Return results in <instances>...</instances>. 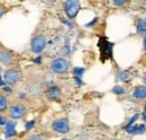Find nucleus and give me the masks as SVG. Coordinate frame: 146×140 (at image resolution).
<instances>
[{
  "label": "nucleus",
  "instance_id": "26",
  "mask_svg": "<svg viewBox=\"0 0 146 140\" xmlns=\"http://www.w3.org/2000/svg\"><path fill=\"white\" fill-rule=\"evenodd\" d=\"M145 23H146V22H145Z\"/></svg>",
  "mask_w": 146,
  "mask_h": 140
},
{
  "label": "nucleus",
  "instance_id": "19",
  "mask_svg": "<svg viewBox=\"0 0 146 140\" xmlns=\"http://www.w3.org/2000/svg\"><path fill=\"white\" fill-rule=\"evenodd\" d=\"M5 122H6V120H5V118L0 115V125H2V124H5Z\"/></svg>",
  "mask_w": 146,
  "mask_h": 140
},
{
  "label": "nucleus",
  "instance_id": "3",
  "mask_svg": "<svg viewBox=\"0 0 146 140\" xmlns=\"http://www.w3.org/2000/svg\"><path fill=\"white\" fill-rule=\"evenodd\" d=\"M51 69L55 73H66L69 71V62L64 58H56L51 62Z\"/></svg>",
  "mask_w": 146,
  "mask_h": 140
},
{
  "label": "nucleus",
  "instance_id": "6",
  "mask_svg": "<svg viewBox=\"0 0 146 140\" xmlns=\"http://www.w3.org/2000/svg\"><path fill=\"white\" fill-rule=\"evenodd\" d=\"M64 10L69 18H74L80 10V2L76 0H68L64 3Z\"/></svg>",
  "mask_w": 146,
  "mask_h": 140
},
{
  "label": "nucleus",
  "instance_id": "13",
  "mask_svg": "<svg viewBox=\"0 0 146 140\" xmlns=\"http://www.w3.org/2000/svg\"><path fill=\"white\" fill-rule=\"evenodd\" d=\"M118 78H119L121 81H127L128 79H129V75H128L126 71H123V72H120V73L118 75Z\"/></svg>",
  "mask_w": 146,
  "mask_h": 140
},
{
  "label": "nucleus",
  "instance_id": "20",
  "mask_svg": "<svg viewBox=\"0 0 146 140\" xmlns=\"http://www.w3.org/2000/svg\"><path fill=\"white\" fill-rule=\"evenodd\" d=\"M3 13H5V7H2V6H0V17L3 15Z\"/></svg>",
  "mask_w": 146,
  "mask_h": 140
},
{
  "label": "nucleus",
  "instance_id": "5",
  "mask_svg": "<svg viewBox=\"0 0 146 140\" xmlns=\"http://www.w3.org/2000/svg\"><path fill=\"white\" fill-rule=\"evenodd\" d=\"M46 43H47V40L44 35H37L31 42V50L34 53L38 54L45 49Z\"/></svg>",
  "mask_w": 146,
  "mask_h": 140
},
{
  "label": "nucleus",
  "instance_id": "1",
  "mask_svg": "<svg viewBox=\"0 0 146 140\" xmlns=\"http://www.w3.org/2000/svg\"><path fill=\"white\" fill-rule=\"evenodd\" d=\"M8 116L13 120H19L21 118H24L27 114V106L25 103L20 102V101H14L11 104L8 106L7 110Z\"/></svg>",
  "mask_w": 146,
  "mask_h": 140
},
{
  "label": "nucleus",
  "instance_id": "10",
  "mask_svg": "<svg viewBox=\"0 0 146 140\" xmlns=\"http://www.w3.org/2000/svg\"><path fill=\"white\" fill-rule=\"evenodd\" d=\"M61 96V88L58 87H52L46 92V97L48 100H56Z\"/></svg>",
  "mask_w": 146,
  "mask_h": 140
},
{
  "label": "nucleus",
  "instance_id": "17",
  "mask_svg": "<svg viewBox=\"0 0 146 140\" xmlns=\"http://www.w3.org/2000/svg\"><path fill=\"white\" fill-rule=\"evenodd\" d=\"M137 119H138V114H135V115H134V116L131 118V120H130V121L128 122L127 125H126V129H127V128H129V127H131V124L135 122V121H136Z\"/></svg>",
  "mask_w": 146,
  "mask_h": 140
},
{
  "label": "nucleus",
  "instance_id": "12",
  "mask_svg": "<svg viewBox=\"0 0 146 140\" xmlns=\"http://www.w3.org/2000/svg\"><path fill=\"white\" fill-rule=\"evenodd\" d=\"M137 32L141 34V33H143V32H146V23L145 20H143V19H139L138 22H137Z\"/></svg>",
  "mask_w": 146,
  "mask_h": 140
},
{
  "label": "nucleus",
  "instance_id": "16",
  "mask_svg": "<svg viewBox=\"0 0 146 140\" xmlns=\"http://www.w3.org/2000/svg\"><path fill=\"white\" fill-rule=\"evenodd\" d=\"M112 92H113L115 94H118V95H120V94H124L125 89H124V87H121V86H116V87H113Z\"/></svg>",
  "mask_w": 146,
  "mask_h": 140
},
{
  "label": "nucleus",
  "instance_id": "15",
  "mask_svg": "<svg viewBox=\"0 0 146 140\" xmlns=\"http://www.w3.org/2000/svg\"><path fill=\"white\" fill-rule=\"evenodd\" d=\"M27 140H46V139H45V137L42 136V135H32V136L28 137Z\"/></svg>",
  "mask_w": 146,
  "mask_h": 140
},
{
  "label": "nucleus",
  "instance_id": "11",
  "mask_svg": "<svg viewBox=\"0 0 146 140\" xmlns=\"http://www.w3.org/2000/svg\"><path fill=\"white\" fill-rule=\"evenodd\" d=\"M8 98L7 96H5L3 94H0V113L2 112H6L8 110Z\"/></svg>",
  "mask_w": 146,
  "mask_h": 140
},
{
  "label": "nucleus",
  "instance_id": "14",
  "mask_svg": "<svg viewBox=\"0 0 146 140\" xmlns=\"http://www.w3.org/2000/svg\"><path fill=\"white\" fill-rule=\"evenodd\" d=\"M14 129H15V124L9 123V124L7 125V137H10V136L14 133Z\"/></svg>",
  "mask_w": 146,
  "mask_h": 140
},
{
  "label": "nucleus",
  "instance_id": "21",
  "mask_svg": "<svg viewBox=\"0 0 146 140\" xmlns=\"http://www.w3.org/2000/svg\"><path fill=\"white\" fill-rule=\"evenodd\" d=\"M33 124H34V121H32V122L28 123V125H27V129H29L31 127H33Z\"/></svg>",
  "mask_w": 146,
  "mask_h": 140
},
{
  "label": "nucleus",
  "instance_id": "9",
  "mask_svg": "<svg viewBox=\"0 0 146 140\" xmlns=\"http://www.w3.org/2000/svg\"><path fill=\"white\" fill-rule=\"evenodd\" d=\"M133 96L136 100L146 98V86H138V87H136L135 90H134V93H133Z\"/></svg>",
  "mask_w": 146,
  "mask_h": 140
},
{
  "label": "nucleus",
  "instance_id": "8",
  "mask_svg": "<svg viewBox=\"0 0 146 140\" xmlns=\"http://www.w3.org/2000/svg\"><path fill=\"white\" fill-rule=\"evenodd\" d=\"M127 130L128 133H130V135H143L144 132L146 131V127L144 124H141V125H131V127H129L126 129Z\"/></svg>",
  "mask_w": 146,
  "mask_h": 140
},
{
  "label": "nucleus",
  "instance_id": "22",
  "mask_svg": "<svg viewBox=\"0 0 146 140\" xmlns=\"http://www.w3.org/2000/svg\"><path fill=\"white\" fill-rule=\"evenodd\" d=\"M143 120H144V121L146 122V114H145V113L143 114Z\"/></svg>",
  "mask_w": 146,
  "mask_h": 140
},
{
  "label": "nucleus",
  "instance_id": "25",
  "mask_svg": "<svg viewBox=\"0 0 146 140\" xmlns=\"http://www.w3.org/2000/svg\"><path fill=\"white\" fill-rule=\"evenodd\" d=\"M145 111H146V104H145Z\"/></svg>",
  "mask_w": 146,
  "mask_h": 140
},
{
  "label": "nucleus",
  "instance_id": "18",
  "mask_svg": "<svg viewBox=\"0 0 146 140\" xmlns=\"http://www.w3.org/2000/svg\"><path fill=\"white\" fill-rule=\"evenodd\" d=\"M126 3V1H118V0H116V1H113V5H117V6H123V5H125Z\"/></svg>",
  "mask_w": 146,
  "mask_h": 140
},
{
  "label": "nucleus",
  "instance_id": "23",
  "mask_svg": "<svg viewBox=\"0 0 146 140\" xmlns=\"http://www.w3.org/2000/svg\"><path fill=\"white\" fill-rule=\"evenodd\" d=\"M144 49L146 50V37H145V40H144Z\"/></svg>",
  "mask_w": 146,
  "mask_h": 140
},
{
  "label": "nucleus",
  "instance_id": "7",
  "mask_svg": "<svg viewBox=\"0 0 146 140\" xmlns=\"http://www.w3.org/2000/svg\"><path fill=\"white\" fill-rule=\"evenodd\" d=\"M52 128L55 132L57 133H68L70 130V124L68 119L62 118V119H57L52 123Z\"/></svg>",
  "mask_w": 146,
  "mask_h": 140
},
{
  "label": "nucleus",
  "instance_id": "2",
  "mask_svg": "<svg viewBox=\"0 0 146 140\" xmlns=\"http://www.w3.org/2000/svg\"><path fill=\"white\" fill-rule=\"evenodd\" d=\"M21 77H23V75H21L20 69L16 68V67H11V68L6 70L5 75H3V80L6 84L15 86L21 80Z\"/></svg>",
  "mask_w": 146,
  "mask_h": 140
},
{
  "label": "nucleus",
  "instance_id": "4",
  "mask_svg": "<svg viewBox=\"0 0 146 140\" xmlns=\"http://www.w3.org/2000/svg\"><path fill=\"white\" fill-rule=\"evenodd\" d=\"M16 61V58L14 53L10 52L9 50L0 46V63L5 67H11Z\"/></svg>",
  "mask_w": 146,
  "mask_h": 140
},
{
  "label": "nucleus",
  "instance_id": "24",
  "mask_svg": "<svg viewBox=\"0 0 146 140\" xmlns=\"http://www.w3.org/2000/svg\"><path fill=\"white\" fill-rule=\"evenodd\" d=\"M144 83L146 84V76H144Z\"/></svg>",
  "mask_w": 146,
  "mask_h": 140
}]
</instances>
